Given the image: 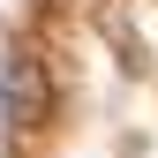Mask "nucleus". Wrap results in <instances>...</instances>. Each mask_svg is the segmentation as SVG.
Returning <instances> with one entry per match:
<instances>
[{
	"instance_id": "1",
	"label": "nucleus",
	"mask_w": 158,
	"mask_h": 158,
	"mask_svg": "<svg viewBox=\"0 0 158 158\" xmlns=\"http://www.w3.org/2000/svg\"><path fill=\"white\" fill-rule=\"evenodd\" d=\"M38 113H45L38 60H30V53H15V60H8V121H15V128H38Z\"/></svg>"
}]
</instances>
